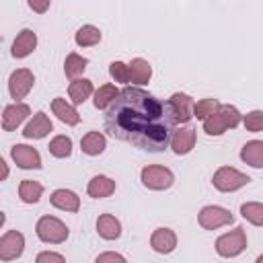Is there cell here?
I'll return each instance as SVG.
<instances>
[{
  "label": "cell",
  "mask_w": 263,
  "mask_h": 263,
  "mask_svg": "<svg viewBox=\"0 0 263 263\" xmlns=\"http://www.w3.org/2000/svg\"><path fill=\"white\" fill-rule=\"evenodd\" d=\"M240 214L247 222L255 224V226H263V203L259 201H247L240 205Z\"/></svg>",
  "instance_id": "cell-29"
},
{
  "label": "cell",
  "mask_w": 263,
  "mask_h": 263,
  "mask_svg": "<svg viewBox=\"0 0 263 263\" xmlns=\"http://www.w3.org/2000/svg\"><path fill=\"white\" fill-rule=\"evenodd\" d=\"M35 261H37V263H45V261L62 263V261H64V255H60V253H51V251H45V253H39Z\"/></svg>",
  "instance_id": "cell-34"
},
{
  "label": "cell",
  "mask_w": 263,
  "mask_h": 263,
  "mask_svg": "<svg viewBox=\"0 0 263 263\" xmlns=\"http://www.w3.org/2000/svg\"><path fill=\"white\" fill-rule=\"evenodd\" d=\"M195 129L193 127H181L175 129L171 136V148L175 154H189L195 146Z\"/></svg>",
  "instance_id": "cell-15"
},
{
  "label": "cell",
  "mask_w": 263,
  "mask_h": 263,
  "mask_svg": "<svg viewBox=\"0 0 263 263\" xmlns=\"http://www.w3.org/2000/svg\"><path fill=\"white\" fill-rule=\"evenodd\" d=\"M109 74L115 82H121V84H127L129 82V64H123V62H111L109 64Z\"/></svg>",
  "instance_id": "cell-32"
},
{
  "label": "cell",
  "mask_w": 263,
  "mask_h": 263,
  "mask_svg": "<svg viewBox=\"0 0 263 263\" xmlns=\"http://www.w3.org/2000/svg\"><path fill=\"white\" fill-rule=\"evenodd\" d=\"M25 251V236L18 230H8L0 238V261L18 259Z\"/></svg>",
  "instance_id": "cell-9"
},
{
  "label": "cell",
  "mask_w": 263,
  "mask_h": 263,
  "mask_svg": "<svg viewBox=\"0 0 263 263\" xmlns=\"http://www.w3.org/2000/svg\"><path fill=\"white\" fill-rule=\"evenodd\" d=\"M105 146H107V140H105V136L101 132H88L80 140V148L88 156H99L105 150Z\"/></svg>",
  "instance_id": "cell-23"
},
{
  "label": "cell",
  "mask_w": 263,
  "mask_h": 263,
  "mask_svg": "<svg viewBox=\"0 0 263 263\" xmlns=\"http://www.w3.org/2000/svg\"><path fill=\"white\" fill-rule=\"evenodd\" d=\"M240 158L242 162L255 166V168H263V142L261 140H251L240 148Z\"/></svg>",
  "instance_id": "cell-21"
},
{
  "label": "cell",
  "mask_w": 263,
  "mask_h": 263,
  "mask_svg": "<svg viewBox=\"0 0 263 263\" xmlns=\"http://www.w3.org/2000/svg\"><path fill=\"white\" fill-rule=\"evenodd\" d=\"M18 195L25 203H37L43 195V185L37 183V181H31V179H25L21 181L18 185Z\"/></svg>",
  "instance_id": "cell-25"
},
{
  "label": "cell",
  "mask_w": 263,
  "mask_h": 263,
  "mask_svg": "<svg viewBox=\"0 0 263 263\" xmlns=\"http://www.w3.org/2000/svg\"><path fill=\"white\" fill-rule=\"evenodd\" d=\"M37 47V35L33 29H23L16 39L12 41V47H10V53L14 58H27L29 53H33V49Z\"/></svg>",
  "instance_id": "cell-16"
},
{
  "label": "cell",
  "mask_w": 263,
  "mask_h": 263,
  "mask_svg": "<svg viewBox=\"0 0 263 263\" xmlns=\"http://www.w3.org/2000/svg\"><path fill=\"white\" fill-rule=\"evenodd\" d=\"M115 191V181L105 177V175H95L88 185H86V193L95 199H103V197H109L111 193Z\"/></svg>",
  "instance_id": "cell-19"
},
{
  "label": "cell",
  "mask_w": 263,
  "mask_h": 263,
  "mask_svg": "<svg viewBox=\"0 0 263 263\" xmlns=\"http://www.w3.org/2000/svg\"><path fill=\"white\" fill-rule=\"evenodd\" d=\"M0 164H2V181L8 177V164L4 162V160H0Z\"/></svg>",
  "instance_id": "cell-37"
},
{
  "label": "cell",
  "mask_w": 263,
  "mask_h": 263,
  "mask_svg": "<svg viewBox=\"0 0 263 263\" xmlns=\"http://www.w3.org/2000/svg\"><path fill=\"white\" fill-rule=\"evenodd\" d=\"M119 95V90L113 86V84H103V86H99L97 90H95V107L97 109H107L113 101H115V97Z\"/></svg>",
  "instance_id": "cell-28"
},
{
  "label": "cell",
  "mask_w": 263,
  "mask_h": 263,
  "mask_svg": "<svg viewBox=\"0 0 263 263\" xmlns=\"http://www.w3.org/2000/svg\"><path fill=\"white\" fill-rule=\"evenodd\" d=\"M105 261H119V263H123L125 261V257L123 255H119V253H103V255H99L97 257V263H105Z\"/></svg>",
  "instance_id": "cell-36"
},
{
  "label": "cell",
  "mask_w": 263,
  "mask_h": 263,
  "mask_svg": "<svg viewBox=\"0 0 263 263\" xmlns=\"http://www.w3.org/2000/svg\"><path fill=\"white\" fill-rule=\"evenodd\" d=\"M140 181L144 187L152 189V191H164L175 183V175L171 168L160 166V164H148L142 168L140 173Z\"/></svg>",
  "instance_id": "cell-4"
},
{
  "label": "cell",
  "mask_w": 263,
  "mask_h": 263,
  "mask_svg": "<svg viewBox=\"0 0 263 263\" xmlns=\"http://www.w3.org/2000/svg\"><path fill=\"white\" fill-rule=\"evenodd\" d=\"M150 247L160 255H168L177 247V234L171 228H156L150 236Z\"/></svg>",
  "instance_id": "cell-14"
},
{
  "label": "cell",
  "mask_w": 263,
  "mask_h": 263,
  "mask_svg": "<svg viewBox=\"0 0 263 263\" xmlns=\"http://www.w3.org/2000/svg\"><path fill=\"white\" fill-rule=\"evenodd\" d=\"M97 232H99V236L105 238V240H115V238L121 236V224H119V220H117L115 216L103 214V216H99V220H97Z\"/></svg>",
  "instance_id": "cell-20"
},
{
  "label": "cell",
  "mask_w": 263,
  "mask_h": 263,
  "mask_svg": "<svg viewBox=\"0 0 263 263\" xmlns=\"http://www.w3.org/2000/svg\"><path fill=\"white\" fill-rule=\"evenodd\" d=\"M245 247H247V234H245L242 226H236L234 230L218 236V240H216V253L226 259L240 255L245 251Z\"/></svg>",
  "instance_id": "cell-5"
},
{
  "label": "cell",
  "mask_w": 263,
  "mask_h": 263,
  "mask_svg": "<svg viewBox=\"0 0 263 263\" xmlns=\"http://www.w3.org/2000/svg\"><path fill=\"white\" fill-rule=\"evenodd\" d=\"M51 111H53V115L62 121V123H66V125H76L78 121H80V115H78V111L74 109V105H70L66 99H62V97H55L53 101H51Z\"/></svg>",
  "instance_id": "cell-17"
},
{
  "label": "cell",
  "mask_w": 263,
  "mask_h": 263,
  "mask_svg": "<svg viewBox=\"0 0 263 263\" xmlns=\"http://www.w3.org/2000/svg\"><path fill=\"white\" fill-rule=\"evenodd\" d=\"M31 115V107L27 103H12V105H6L4 111H2V129L4 132H12L16 129L27 117Z\"/></svg>",
  "instance_id": "cell-11"
},
{
  "label": "cell",
  "mask_w": 263,
  "mask_h": 263,
  "mask_svg": "<svg viewBox=\"0 0 263 263\" xmlns=\"http://www.w3.org/2000/svg\"><path fill=\"white\" fill-rule=\"evenodd\" d=\"M49 154L55 158H68L72 154V140L68 136H55L49 142Z\"/></svg>",
  "instance_id": "cell-30"
},
{
  "label": "cell",
  "mask_w": 263,
  "mask_h": 263,
  "mask_svg": "<svg viewBox=\"0 0 263 263\" xmlns=\"http://www.w3.org/2000/svg\"><path fill=\"white\" fill-rule=\"evenodd\" d=\"M150 76H152V66L144 58H134L129 62V82L142 86V84H148Z\"/></svg>",
  "instance_id": "cell-22"
},
{
  "label": "cell",
  "mask_w": 263,
  "mask_h": 263,
  "mask_svg": "<svg viewBox=\"0 0 263 263\" xmlns=\"http://www.w3.org/2000/svg\"><path fill=\"white\" fill-rule=\"evenodd\" d=\"M68 95L74 105H80L92 95V82L88 78H74L68 86Z\"/></svg>",
  "instance_id": "cell-24"
},
{
  "label": "cell",
  "mask_w": 263,
  "mask_h": 263,
  "mask_svg": "<svg viewBox=\"0 0 263 263\" xmlns=\"http://www.w3.org/2000/svg\"><path fill=\"white\" fill-rule=\"evenodd\" d=\"M175 119L168 101L162 103L142 88H121L107 107L105 129L132 146L148 152H160L171 144Z\"/></svg>",
  "instance_id": "cell-1"
},
{
  "label": "cell",
  "mask_w": 263,
  "mask_h": 263,
  "mask_svg": "<svg viewBox=\"0 0 263 263\" xmlns=\"http://www.w3.org/2000/svg\"><path fill=\"white\" fill-rule=\"evenodd\" d=\"M51 129H53V125H51L49 117H47L43 111H37V113L33 115V119L25 125L23 136H25L27 140H41V138H45Z\"/></svg>",
  "instance_id": "cell-13"
},
{
  "label": "cell",
  "mask_w": 263,
  "mask_h": 263,
  "mask_svg": "<svg viewBox=\"0 0 263 263\" xmlns=\"http://www.w3.org/2000/svg\"><path fill=\"white\" fill-rule=\"evenodd\" d=\"M49 201L53 208L64 210V212H78V208H80V197L70 189H55L51 193Z\"/></svg>",
  "instance_id": "cell-18"
},
{
  "label": "cell",
  "mask_w": 263,
  "mask_h": 263,
  "mask_svg": "<svg viewBox=\"0 0 263 263\" xmlns=\"http://www.w3.org/2000/svg\"><path fill=\"white\" fill-rule=\"evenodd\" d=\"M86 66H88V60L86 58H82V55H78L76 51H72V53H68L66 55V62H64V72H66V76L68 78H78L84 70H86Z\"/></svg>",
  "instance_id": "cell-27"
},
{
  "label": "cell",
  "mask_w": 263,
  "mask_h": 263,
  "mask_svg": "<svg viewBox=\"0 0 263 263\" xmlns=\"http://www.w3.org/2000/svg\"><path fill=\"white\" fill-rule=\"evenodd\" d=\"M242 123H245L247 132H253V134L261 132L263 129V111H251V113H247L242 117Z\"/></svg>",
  "instance_id": "cell-33"
},
{
  "label": "cell",
  "mask_w": 263,
  "mask_h": 263,
  "mask_svg": "<svg viewBox=\"0 0 263 263\" xmlns=\"http://www.w3.org/2000/svg\"><path fill=\"white\" fill-rule=\"evenodd\" d=\"M33 84H35L33 72L27 70V68H18V70H14V72L10 74V78H8V92H10V97H12L14 101H21V99H25V97L31 92Z\"/></svg>",
  "instance_id": "cell-8"
},
{
  "label": "cell",
  "mask_w": 263,
  "mask_h": 263,
  "mask_svg": "<svg viewBox=\"0 0 263 263\" xmlns=\"http://www.w3.org/2000/svg\"><path fill=\"white\" fill-rule=\"evenodd\" d=\"M240 113L236 107L232 105H220V109L210 115L205 121H203V132L208 136H222L226 129H232L240 123Z\"/></svg>",
  "instance_id": "cell-2"
},
{
  "label": "cell",
  "mask_w": 263,
  "mask_h": 263,
  "mask_svg": "<svg viewBox=\"0 0 263 263\" xmlns=\"http://www.w3.org/2000/svg\"><path fill=\"white\" fill-rule=\"evenodd\" d=\"M27 4H29V8H31L33 12H39V14H43V12L49 8L51 0H27Z\"/></svg>",
  "instance_id": "cell-35"
},
{
  "label": "cell",
  "mask_w": 263,
  "mask_h": 263,
  "mask_svg": "<svg viewBox=\"0 0 263 263\" xmlns=\"http://www.w3.org/2000/svg\"><path fill=\"white\" fill-rule=\"evenodd\" d=\"M249 181H251V179H249L245 173H240V171H236V168H232V166H220V168L214 173V177H212L214 187H216L218 191H222V193H232V191L245 187Z\"/></svg>",
  "instance_id": "cell-6"
},
{
  "label": "cell",
  "mask_w": 263,
  "mask_h": 263,
  "mask_svg": "<svg viewBox=\"0 0 263 263\" xmlns=\"http://www.w3.org/2000/svg\"><path fill=\"white\" fill-rule=\"evenodd\" d=\"M74 41L80 47H92V45H97L101 41V31L97 27H92V25H82L74 35Z\"/></svg>",
  "instance_id": "cell-26"
},
{
  "label": "cell",
  "mask_w": 263,
  "mask_h": 263,
  "mask_svg": "<svg viewBox=\"0 0 263 263\" xmlns=\"http://www.w3.org/2000/svg\"><path fill=\"white\" fill-rule=\"evenodd\" d=\"M35 232H37L39 240H43L47 245H60L70 234L68 232V226L62 220L53 218V216H41L37 220V224H35Z\"/></svg>",
  "instance_id": "cell-3"
},
{
  "label": "cell",
  "mask_w": 263,
  "mask_h": 263,
  "mask_svg": "<svg viewBox=\"0 0 263 263\" xmlns=\"http://www.w3.org/2000/svg\"><path fill=\"white\" fill-rule=\"evenodd\" d=\"M168 107H171V113H173V119L175 123H187L191 117H193V99L185 92H175L171 95L168 99Z\"/></svg>",
  "instance_id": "cell-10"
},
{
  "label": "cell",
  "mask_w": 263,
  "mask_h": 263,
  "mask_svg": "<svg viewBox=\"0 0 263 263\" xmlns=\"http://www.w3.org/2000/svg\"><path fill=\"white\" fill-rule=\"evenodd\" d=\"M257 261H259V263H263V255H259V257H257Z\"/></svg>",
  "instance_id": "cell-38"
},
{
  "label": "cell",
  "mask_w": 263,
  "mask_h": 263,
  "mask_svg": "<svg viewBox=\"0 0 263 263\" xmlns=\"http://www.w3.org/2000/svg\"><path fill=\"white\" fill-rule=\"evenodd\" d=\"M10 156H12L14 164L21 166V168H27V171L29 168H41V156L33 146L14 144L12 150H10Z\"/></svg>",
  "instance_id": "cell-12"
},
{
  "label": "cell",
  "mask_w": 263,
  "mask_h": 263,
  "mask_svg": "<svg viewBox=\"0 0 263 263\" xmlns=\"http://www.w3.org/2000/svg\"><path fill=\"white\" fill-rule=\"evenodd\" d=\"M218 109H220V103H218L216 99H201V101H197L195 107H193V117L205 121V119H208L210 115H214Z\"/></svg>",
  "instance_id": "cell-31"
},
{
  "label": "cell",
  "mask_w": 263,
  "mask_h": 263,
  "mask_svg": "<svg viewBox=\"0 0 263 263\" xmlns=\"http://www.w3.org/2000/svg\"><path fill=\"white\" fill-rule=\"evenodd\" d=\"M197 222L203 230H218L222 226H228L234 222V216L226 210V208H220V205H205L199 210V216H197Z\"/></svg>",
  "instance_id": "cell-7"
}]
</instances>
